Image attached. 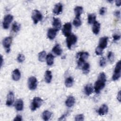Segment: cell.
<instances>
[{
  "mask_svg": "<svg viewBox=\"0 0 121 121\" xmlns=\"http://www.w3.org/2000/svg\"><path fill=\"white\" fill-rule=\"evenodd\" d=\"M20 29V24L17 22H14L12 26V30L14 33H17Z\"/></svg>",
  "mask_w": 121,
  "mask_h": 121,
  "instance_id": "obj_28",
  "label": "cell"
},
{
  "mask_svg": "<svg viewBox=\"0 0 121 121\" xmlns=\"http://www.w3.org/2000/svg\"><path fill=\"white\" fill-rule=\"evenodd\" d=\"M22 120V116L20 115H17L14 119V121H21Z\"/></svg>",
  "mask_w": 121,
  "mask_h": 121,
  "instance_id": "obj_40",
  "label": "cell"
},
{
  "mask_svg": "<svg viewBox=\"0 0 121 121\" xmlns=\"http://www.w3.org/2000/svg\"><path fill=\"white\" fill-rule=\"evenodd\" d=\"M54 56L51 54H48L46 57V63L48 65L51 66L53 64L54 62Z\"/></svg>",
  "mask_w": 121,
  "mask_h": 121,
  "instance_id": "obj_24",
  "label": "cell"
},
{
  "mask_svg": "<svg viewBox=\"0 0 121 121\" xmlns=\"http://www.w3.org/2000/svg\"><path fill=\"white\" fill-rule=\"evenodd\" d=\"M58 31L54 28H50L48 29L47 32V37L51 40H53L57 35V32Z\"/></svg>",
  "mask_w": 121,
  "mask_h": 121,
  "instance_id": "obj_15",
  "label": "cell"
},
{
  "mask_svg": "<svg viewBox=\"0 0 121 121\" xmlns=\"http://www.w3.org/2000/svg\"><path fill=\"white\" fill-rule=\"evenodd\" d=\"M73 25L76 27H78V26H80L82 24V22H81L80 17H75L74 19L73 20Z\"/></svg>",
  "mask_w": 121,
  "mask_h": 121,
  "instance_id": "obj_32",
  "label": "cell"
},
{
  "mask_svg": "<svg viewBox=\"0 0 121 121\" xmlns=\"http://www.w3.org/2000/svg\"><path fill=\"white\" fill-rule=\"evenodd\" d=\"M52 51L57 55H60L62 53V50L59 44H57L55 45L52 48Z\"/></svg>",
  "mask_w": 121,
  "mask_h": 121,
  "instance_id": "obj_22",
  "label": "cell"
},
{
  "mask_svg": "<svg viewBox=\"0 0 121 121\" xmlns=\"http://www.w3.org/2000/svg\"><path fill=\"white\" fill-rule=\"evenodd\" d=\"M112 37H113V40H114V41H118V40H119L120 39V38H121V35H120L115 34H114V35H112Z\"/></svg>",
  "mask_w": 121,
  "mask_h": 121,
  "instance_id": "obj_38",
  "label": "cell"
},
{
  "mask_svg": "<svg viewBox=\"0 0 121 121\" xmlns=\"http://www.w3.org/2000/svg\"><path fill=\"white\" fill-rule=\"evenodd\" d=\"M46 52L44 51L40 52L38 54V60L41 62H43L44 61L45 58L46 57Z\"/></svg>",
  "mask_w": 121,
  "mask_h": 121,
  "instance_id": "obj_31",
  "label": "cell"
},
{
  "mask_svg": "<svg viewBox=\"0 0 121 121\" xmlns=\"http://www.w3.org/2000/svg\"><path fill=\"white\" fill-rule=\"evenodd\" d=\"M67 115H68V112H67V113H64L63 115H62L58 119V120H59V121L62 120L64 118H65L67 116Z\"/></svg>",
  "mask_w": 121,
  "mask_h": 121,
  "instance_id": "obj_42",
  "label": "cell"
},
{
  "mask_svg": "<svg viewBox=\"0 0 121 121\" xmlns=\"http://www.w3.org/2000/svg\"><path fill=\"white\" fill-rule=\"evenodd\" d=\"M108 112V107L106 104H104L101 106L98 110V113L100 115H104L107 113Z\"/></svg>",
  "mask_w": 121,
  "mask_h": 121,
  "instance_id": "obj_16",
  "label": "cell"
},
{
  "mask_svg": "<svg viewBox=\"0 0 121 121\" xmlns=\"http://www.w3.org/2000/svg\"><path fill=\"white\" fill-rule=\"evenodd\" d=\"M72 26L70 23L68 22L65 23L62 27V32L63 34L67 37L69 36L71 33Z\"/></svg>",
  "mask_w": 121,
  "mask_h": 121,
  "instance_id": "obj_9",
  "label": "cell"
},
{
  "mask_svg": "<svg viewBox=\"0 0 121 121\" xmlns=\"http://www.w3.org/2000/svg\"><path fill=\"white\" fill-rule=\"evenodd\" d=\"M43 18L42 13L38 10H34L32 14V19L35 24H36L38 22L41 21Z\"/></svg>",
  "mask_w": 121,
  "mask_h": 121,
  "instance_id": "obj_5",
  "label": "cell"
},
{
  "mask_svg": "<svg viewBox=\"0 0 121 121\" xmlns=\"http://www.w3.org/2000/svg\"><path fill=\"white\" fill-rule=\"evenodd\" d=\"M83 73L84 74H87L90 71V65L88 63H85L82 68Z\"/></svg>",
  "mask_w": 121,
  "mask_h": 121,
  "instance_id": "obj_30",
  "label": "cell"
},
{
  "mask_svg": "<svg viewBox=\"0 0 121 121\" xmlns=\"http://www.w3.org/2000/svg\"><path fill=\"white\" fill-rule=\"evenodd\" d=\"M106 60L105 59V58L102 57L101 58L100 61H99V64H100V66L102 67H103L104 66H105V65H106Z\"/></svg>",
  "mask_w": 121,
  "mask_h": 121,
  "instance_id": "obj_37",
  "label": "cell"
},
{
  "mask_svg": "<svg viewBox=\"0 0 121 121\" xmlns=\"http://www.w3.org/2000/svg\"><path fill=\"white\" fill-rule=\"evenodd\" d=\"M15 107L17 111H21L23 109L24 107V103L22 99H19L17 100L16 102Z\"/></svg>",
  "mask_w": 121,
  "mask_h": 121,
  "instance_id": "obj_19",
  "label": "cell"
},
{
  "mask_svg": "<svg viewBox=\"0 0 121 121\" xmlns=\"http://www.w3.org/2000/svg\"><path fill=\"white\" fill-rule=\"evenodd\" d=\"M114 15L118 18H120V16H121V12L120 10H117L115 11L114 12Z\"/></svg>",
  "mask_w": 121,
  "mask_h": 121,
  "instance_id": "obj_41",
  "label": "cell"
},
{
  "mask_svg": "<svg viewBox=\"0 0 121 121\" xmlns=\"http://www.w3.org/2000/svg\"><path fill=\"white\" fill-rule=\"evenodd\" d=\"M52 26H53V28L59 31L61 28V21L58 18H53V21H52Z\"/></svg>",
  "mask_w": 121,
  "mask_h": 121,
  "instance_id": "obj_13",
  "label": "cell"
},
{
  "mask_svg": "<svg viewBox=\"0 0 121 121\" xmlns=\"http://www.w3.org/2000/svg\"><path fill=\"white\" fill-rule=\"evenodd\" d=\"M77 41V37L76 35L72 34L67 37L66 39V43L67 47L70 49L72 45H74Z\"/></svg>",
  "mask_w": 121,
  "mask_h": 121,
  "instance_id": "obj_7",
  "label": "cell"
},
{
  "mask_svg": "<svg viewBox=\"0 0 121 121\" xmlns=\"http://www.w3.org/2000/svg\"><path fill=\"white\" fill-rule=\"evenodd\" d=\"M0 58H1V67L2 65V62H3V58H2V55H1Z\"/></svg>",
  "mask_w": 121,
  "mask_h": 121,
  "instance_id": "obj_45",
  "label": "cell"
},
{
  "mask_svg": "<svg viewBox=\"0 0 121 121\" xmlns=\"http://www.w3.org/2000/svg\"><path fill=\"white\" fill-rule=\"evenodd\" d=\"M13 19V17L10 14H8L5 16L2 22L3 28L5 29H8L9 27L11 22L12 21Z\"/></svg>",
  "mask_w": 121,
  "mask_h": 121,
  "instance_id": "obj_8",
  "label": "cell"
},
{
  "mask_svg": "<svg viewBox=\"0 0 121 121\" xmlns=\"http://www.w3.org/2000/svg\"><path fill=\"white\" fill-rule=\"evenodd\" d=\"M14 101V93L10 91L9 93V94L7 95V100L6 102V104L8 106H10L12 105Z\"/></svg>",
  "mask_w": 121,
  "mask_h": 121,
  "instance_id": "obj_11",
  "label": "cell"
},
{
  "mask_svg": "<svg viewBox=\"0 0 121 121\" xmlns=\"http://www.w3.org/2000/svg\"><path fill=\"white\" fill-rule=\"evenodd\" d=\"M106 11V8L105 7H102L99 10V14L101 15H104Z\"/></svg>",
  "mask_w": 121,
  "mask_h": 121,
  "instance_id": "obj_39",
  "label": "cell"
},
{
  "mask_svg": "<svg viewBox=\"0 0 121 121\" xmlns=\"http://www.w3.org/2000/svg\"><path fill=\"white\" fill-rule=\"evenodd\" d=\"M107 58H108V60L111 63H113L114 60V54L113 52H109L108 54Z\"/></svg>",
  "mask_w": 121,
  "mask_h": 121,
  "instance_id": "obj_33",
  "label": "cell"
},
{
  "mask_svg": "<svg viewBox=\"0 0 121 121\" xmlns=\"http://www.w3.org/2000/svg\"><path fill=\"white\" fill-rule=\"evenodd\" d=\"M96 16L95 14H89L88 15L87 20L89 24H92L95 21Z\"/></svg>",
  "mask_w": 121,
  "mask_h": 121,
  "instance_id": "obj_29",
  "label": "cell"
},
{
  "mask_svg": "<svg viewBox=\"0 0 121 121\" xmlns=\"http://www.w3.org/2000/svg\"><path fill=\"white\" fill-rule=\"evenodd\" d=\"M43 100L39 97H35L34 98L31 104L30 105L31 110L33 111H35L37 108L41 106L43 103Z\"/></svg>",
  "mask_w": 121,
  "mask_h": 121,
  "instance_id": "obj_4",
  "label": "cell"
},
{
  "mask_svg": "<svg viewBox=\"0 0 121 121\" xmlns=\"http://www.w3.org/2000/svg\"><path fill=\"white\" fill-rule=\"evenodd\" d=\"M83 9L81 6H77L74 9V12L76 17H80L83 12Z\"/></svg>",
  "mask_w": 121,
  "mask_h": 121,
  "instance_id": "obj_26",
  "label": "cell"
},
{
  "mask_svg": "<svg viewBox=\"0 0 121 121\" xmlns=\"http://www.w3.org/2000/svg\"><path fill=\"white\" fill-rule=\"evenodd\" d=\"M25 59V57L23 54H19L17 57V60L18 62L20 63L23 62Z\"/></svg>",
  "mask_w": 121,
  "mask_h": 121,
  "instance_id": "obj_35",
  "label": "cell"
},
{
  "mask_svg": "<svg viewBox=\"0 0 121 121\" xmlns=\"http://www.w3.org/2000/svg\"><path fill=\"white\" fill-rule=\"evenodd\" d=\"M12 38L11 36L5 37L2 41V44L7 53L9 52L10 51V47L12 43Z\"/></svg>",
  "mask_w": 121,
  "mask_h": 121,
  "instance_id": "obj_10",
  "label": "cell"
},
{
  "mask_svg": "<svg viewBox=\"0 0 121 121\" xmlns=\"http://www.w3.org/2000/svg\"><path fill=\"white\" fill-rule=\"evenodd\" d=\"M117 98L118 100V101L121 102V91H119L118 95H117Z\"/></svg>",
  "mask_w": 121,
  "mask_h": 121,
  "instance_id": "obj_43",
  "label": "cell"
},
{
  "mask_svg": "<svg viewBox=\"0 0 121 121\" xmlns=\"http://www.w3.org/2000/svg\"><path fill=\"white\" fill-rule=\"evenodd\" d=\"M100 29V24L98 22L95 21L94 23L93 27H92V31L93 33L95 35H97L99 33Z\"/></svg>",
  "mask_w": 121,
  "mask_h": 121,
  "instance_id": "obj_21",
  "label": "cell"
},
{
  "mask_svg": "<svg viewBox=\"0 0 121 121\" xmlns=\"http://www.w3.org/2000/svg\"><path fill=\"white\" fill-rule=\"evenodd\" d=\"M73 82H74L73 78L72 77H69L67 78L66 79V80L65 81V85L66 87H70L72 86Z\"/></svg>",
  "mask_w": 121,
  "mask_h": 121,
  "instance_id": "obj_27",
  "label": "cell"
},
{
  "mask_svg": "<svg viewBox=\"0 0 121 121\" xmlns=\"http://www.w3.org/2000/svg\"><path fill=\"white\" fill-rule=\"evenodd\" d=\"M108 40V37L107 36H104L100 38L99 41L98 46H99L103 49H105L107 45Z\"/></svg>",
  "mask_w": 121,
  "mask_h": 121,
  "instance_id": "obj_12",
  "label": "cell"
},
{
  "mask_svg": "<svg viewBox=\"0 0 121 121\" xmlns=\"http://www.w3.org/2000/svg\"><path fill=\"white\" fill-rule=\"evenodd\" d=\"M106 81V75L104 72L100 73L98 77L97 80L94 85L95 91L96 94L100 93V91L104 88Z\"/></svg>",
  "mask_w": 121,
  "mask_h": 121,
  "instance_id": "obj_1",
  "label": "cell"
},
{
  "mask_svg": "<svg viewBox=\"0 0 121 121\" xmlns=\"http://www.w3.org/2000/svg\"><path fill=\"white\" fill-rule=\"evenodd\" d=\"M115 4L117 6L119 7L121 5V0H117L115 1Z\"/></svg>",
  "mask_w": 121,
  "mask_h": 121,
  "instance_id": "obj_44",
  "label": "cell"
},
{
  "mask_svg": "<svg viewBox=\"0 0 121 121\" xmlns=\"http://www.w3.org/2000/svg\"><path fill=\"white\" fill-rule=\"evenodd\" d=\"M103 50L102 48L100 47L99 46H97L95 50V52L97 55H100L103 53Z\"/></svg>",
  "mask_w": 121,
  "mask_h": 121,
  "instance_id": "obj_36",
  "label": "cell"
},
{
  "mask_svg": "<svg viewBox=\"0 0 121 121\" xmlns=\"http://www.w3.org/2000/svg\"><path fill=\"white\" fill-rule=\"evenodd\" d=\"M121 61L119 60L116 64L115 67L114 74L112 77V79L113 81L117 80L119 79L121 77Z\"/></svg>",
  "mask_w": 121,
  "mask_h": 121,
  "instance_id": "obj_3",
  "label": "cell"
},
{
  "mask_svg": "<svg viewBox=\"0 0 121 121\" xmlns=\"http://www.w3.org/2000/svg\"><path fill=\"white\" fill-rule=\"evenodd\" d=\"M52 113L51 112L48 110H45L42 113V118L44 121H48L52 117Z\"/></svg>",
  "mask_w": 121,
  "mask_h": 121,
  "instance_id": "obj_25",
  "label": "cell"
},
{
  "mask_svg": "<svg viewBox=\"0 0 121 121\" xmlns=\"http://www.w3.org/2000/svg\"><path fill=\"white\" fill-rule=\"evenodd\" d=\"M63 9V6L61 3H58L55 4L54 6V9H53V12L55 15H59L60 14L62 11Z\"/></svg>",
  "mask_w": 121,
  "mask_h": 121,
  "instance_id": "obj_14",
  "label": "cell"
},
{
  "mask_svg": "<svg viewBox=\"0 0 121 121\" xmlns=\"http://www.w3.org/2000/svg\"><path fill=\"white\" fill-rule=\"evenodd\" d=\"M12 79L14 81H18L21 78V73L18 69H16L13 70L12 74Z\"/></svg>",
  "mask_w": 121,
  "mask_h": 121,
  "instance_id": "obj_18",
  "label": "cell"
},
{
  "mask_svg": "<svg viewBox=\"0 0 121 121\" xmlns=\"http://www.w3.org/2000/svg\"><path fill=\"white\" fill-rule=\"evenodd\" d=\"M84 92L86 95H89L92 94L93 92V87L91 84L86 85L84 87Z\"/></svg>",
  "mask_w": 121,
  "mask_h": 121,
  "instance_id": "obj_20",
  "label": "cell"
},
{
  "mask_svg": "<svg viewBox=\"0 0 121 121\" xmlns=\"http://www.w3.org/2000/svg\"><path fill=\"white\" fill-rule=\"evenodd\" d=\"M84 120V115L82 114L77 115L75 117V120L76 121H82Z\"/></svg>",
  "mask_w": 121,
  "mask_h": 121,
  "instance_id": "obj_34",
  "label": "cell"
},
{
  "mask_svg": "<svg viewBox=\"0 0 121 121\" xmlns=\"http://www.w3.org/2000/svg\"><path fill=\"white\" fill-rule=\"evenodd\" d=\"M75 103V99L73 96H69L65 101V104L68 107H71Z\"/></svg>",
  "mask_w": 121,
  "mask_h": 121,
  "instance_id": "obj_17",
  "label": "cell"
},
{
  "mask_svg": "<svg viewBox=\"0 0 121 121\" xmlns=\"http://www.w3.org/2000/svg\"><path fill=\"white\" fill-rule=\"evenodd\" d=\"M28 86L30 90H35L37 86V80L36 78L34 76L30 77L28 79Z\"/></svg>",
  "mask_w": 121,
  "mask_h": 121,
  "instance_id": "obj_6",
  "label": "cell"
},
{
  "mask_svg": "<svg viewBox=\"0 0 121 121\" xmlns=\"http://www.w3.org/2000/svg\"><path fill=\"white\" fill-rule=\"evenodd\" d=\"M89 53L87 52H79L76 54V57L78 58V67L83 66L85 60L88 58Z\"/></svg>",
  "mask_w": 121,
  "mask_h": 121,
  "instance_id": "obj_2",
  "label": "cell"
},
{
  "mask_svg": "<svg viewBox=\"0 0 121 121\" xmlns=\"http://www.w3.org/2000/svg\"><path fill=\"white\" fill-rule=\"evenodd\" d=\"M45 81L47 83H50L52 79V72L50 70H46L45 72L44 75Z\"/></svg>",
  "mask_w": 121,
  "mask_h": 121,
  "instance_id": "obj_23",
  "label": "cell"
}]
</instances>
